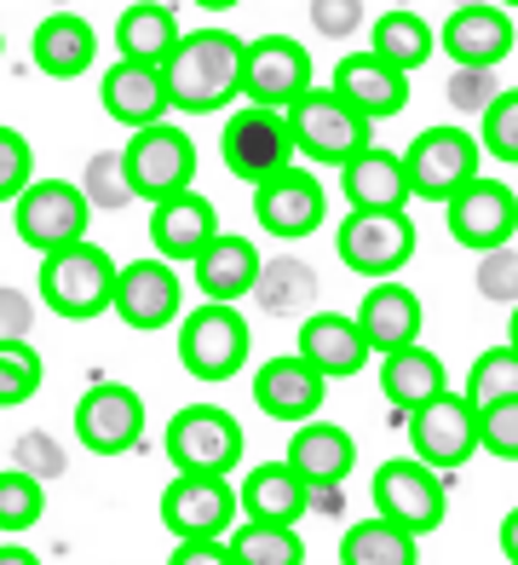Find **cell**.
Wrapping results in <instances>:
<instances>
[{
  "mask_svg": "<svg viewBox=\"0 0 518 565\" xmlns=\"http://www.w3.org/2000/svg\"><path fill=\"white\" fill-rule=\"evenodd\" d=\"M242 35L230 30H191L179 35L168 58V93L185 116H214L242 93Z\"/></svg>",
  "mask_w": 518,
  "mask_h": 565,
  "instance_id": "1",
  "label": "cell"
},
{
  "mask_svg": "<svg viewBox=\"0 0 518 565\" xmlns=\"http://www.w3.org/2000/svg\"><path fill=\"white\" fill-rule=\"evenodd\" d=\"M116 295V260L98 243L75 237L64 248L41 254V306L58 318H98Z\"/></svg>",
  "mask_w": 518,
  "mask_h": 565,
  "instance_id": "2",
  "label": "cell"
},
{
  "mask_svg": "<svg viewBox=\"0 0 518 565\" xmlns=\"http://www.w3.org/2000/svg\"><path fill=\"white\" fill-rule=\"evenodd\" d=\"M282 116H289L294 150H300V157H311L317 168H346L357 150L369 145V134H375V121L363 116V110H352L334 87H311V93H300Z\"/></svg>",
  "mask_w": 518,
  "mask_h": 565,
  "instance_id": "3",
  "label": "cell"
},
{
  "mask_svg": "<svg viewBox=\"0 0 518 565\" xmlns=\"http://www.w3.org/2000/svg\"><path fill=\"white\" fill-rule=\"evenodd\" d=\"M248 318L230 312V300H207L196 312L179 318V364L196 381H230L248 364Z\"/></svg>",
  "mask_w": 518,
  "mask_h": 565,
  "instance_id": "4",
  "label": "cell"
},
{
  "mask_svg": "<svg viewBox=\"0 0 518 565\" xmlns=\"http://www.w3.org/2000/svg\"><path fill=\"white\" fill-rule=\"evenodd\" d=\"M121 173H127V191L144 196V202L191 191V179H196V139L185 134V127H168V121L133 127V145L121 150Z\"/></svg>",
  "mask_w": 518,
  "mask_h": 565,
  "instance_id": "5",
  "label": "cell"
},
{
  "mask_svg": "<svg viewBox=\"0 0 518 565\" xmlns=\"http://www.w3.org/2000/svg\"><path fill=\"white\" fill-rule=\"evenodd\" d=\"M369 497H375V513H380V520H392V525H403V531H414V536L438 531V525H444V513H450L444 473L427 468L421 456H392V461H380Z\"/></svg>",
  "mask_w": 518,
  "mask_h": 565,
  "instance_id": "6",
  "label": "cell"
},
{
  "mask_svg": "<svg viewBox=\"0 0 518 565\" xmlns=\"http://www.w3.org/2000/svg\"><path fill=\"white\" fill-rule=\"evenodd\" d=\"M409 445L438 473H455L478 456V404L466 393H432L427 404L409 409Z\"/></svg>",
  "mask_w": 518,
  "mask_h": 565,
  "instance_id": "7",
  "label": "cell"
},
{
  "mask_svg": "<svg viewBox=\"0 0 518 565\" xmlns=\"http://www.w3.org/2000/svg\"><path fill=\"white\" fill-rule=\"evenodd\" d=\"M219 157L225 168L259 185V179H271L294 162V134H289V116L271 110V105H242L230 110L225 127H219Z\"/></svg>",
  "mask_w": 518,
  "mask_h": 565,
  "instance_id": "8",
  "label": "cell"
},
{
  "mask_svg": "<svg viewBox=\"0 0 518 565\" xmlns=\"http://www.w3.org/2000/svg\"><path fill=\"white\" fill-rule=\"evenodd\" d=\"M12 220H18V237L35 254H52V248L75 243V237H87L93 202L75 179H30L12 202Z\"/></svg>",
  "mask_w": 518,
  "mask_h": 565,
  "instance_id": "9",
  "label": "cell"
},
{
  "mask_svg": "<svg viewBox=\"0 0 518 565\" xmlns=\"http://www.w3.org/2000/svg\"><path fill=\"white\" fill-rule=\"evenodd\" d=\"M334 248L357 277H398L414 254V220L403 209H352V220H341Z\"/></svg>",
  "mask_w": 518,
  "mask_h": 565,
  "instance_id": "10",
  "label": "cell"
},
{
  "mask_svg": "<svg viewBox=\"0 0 518 565\" xmlns=\"http://www.w3.org/2000/svg\"><path fill=\"white\" fill-rule=\"evenodd\" d=\"M168 456L179 473H230L242 461V422L219 404H185L168 422Z\"/></svg>",
  "mask_w": 518,
  "mask_h": 565,
  "instance_id": "11",
  "label": "cell"
},
{
  "mask_svg": "<svg viewBox=\"0 0 518 565\" xmlns=\"http://www.w3.org/2000/svg\"><path fill=\"white\" fill-rule=\"evenodd\" d=\"M242 513V497L230 473H173L162 491V525L179 543H202V536H225Z\"/></svg>",
  "mask_w": 518,
  "mask_h": 565,
  "instance_id": "12",
  "label": "cell"
},
{
  "mask_svg": "<svg viewBox=\"0 0 518 565\" xmlns=\"http://www.w3.org/2000/svg\"><path fill=\"white\" fill-rule=\"evenodd\" d=\"M484 150L466 127H427L414 134L409 157H403V173H409V196H427V202H450L466 179L478 173Z\"/></svg>",
  "mask_w": 518,
  "mask_h": 565,
  "instance_id": "13",
  "label": "cell"
},
{
  "mask_svg": "<svg viewBox=\"0 0 518 565\" xmlns=\"http://www.w3.org/2000/svg\"><path fill=\"white\" fill-rule=\"evenodd\" d=\"M110 312L127 329H168L179 312H185V282H179L173 260H133V266H116V295H110Z\"/></svg>",
  "mask_w": 518,
  "mask_h": 565,
  "instance_id": "14",
  "label": "cell"
},
{
  "mask_svg": "<svg viewBox=\"0 0 518 565\" xmlns=\"http://www.w3.org/2000/svg\"><path fill=\"white\" fill-rule=\"evenodd\" d=\"M444 209H450V237L473 254L512 243V231H518V191L501 185V179H484V173L466 179Z\"/></svg>",
  "mask_w": 518,
  "mask_h": 565,
  "instance_id": "15",
  "label": "cell"
},
{
  "mask_svg": "<svg viewBox=\"0 0 518 565\" xmlns=\"http://www.w3.org/2000/svg\"><path fill=\"white\" fill-rule=\"evenodd\" d=\"M75 439L93 456H121L144 439V398L121 381H98L75 404Z\"/></svg>",
  "mask_w": 518,
  "mask_h": 565,
  "instance_id": "16",
  "label": "cell"
},
{
  "mask_svg": "<svg viewBox=\"0 0 518 565\" xmlns=\"http://www.w3.org/2000/svg\"><path fill=\"white\" fill-rule=\"evenodd\" d=\"M328 214V191H323V179L317 173H305V168H282L271 179H259L253 185V220L271 231V237H311V231L323 225Z\"/></svg>",
  "mask_w": 518,
  "mask_h": 565,
  "instance_id": "17",
  "label": "cell"
},
{
  "mask_svg": "<svg viewBox=\"0 0 518 565\" xmlns=\"http://www.w3.org/2000/svg\"><path fill=\"white\" fill-rule=\"evenodd\" d=\"M242 93L248 105L289 110L300 93H311V53L289 35H259L242 46Z\"/></svg>",
  "mask_w": 518,
  "mask_h": 565,
  "instance_id": "18",
  "label": "cell"
},
{
  "mask_svg": "<svg viewBox=\"0 0 518 565\" xmlns=\"http://www.w3.org/2000/svg\"><path fill=\"white\" fill-rule=\"evenodd\" d=\"M214 237H219V214L202 191H173L162 202H150V243H155L162 260L191 266Z\"/></svg>",
  "mask_w": 518,
  "mask_h": 565,
  "instance_id": "19",
  "label": "cell"
},
{
  "mask_svg": "<svg viewBox=\"0 0 518 565\" xmlns=\"http://www.w3.org/2000/svg\"><path fill=\"white\" fill-rule=\"evenodd\" d=\"M104 93V116L121 121V127H150L173 110V93H168V64H144V58H121L110 64V75L98 82Z\"/></svg>",
  "mask_w": 518,
  "mask_h": 565,
  "instance_id": "20",
  "label": "cell"
},
{
  "mask_svg": "<svg viewBox=\"0 0 518 565\" xmlns=\"http://www.w3.org/2000/svg\"><path fill=\"white\" fill-rule=\"evenodd\" d=\"M323 393H328V375H317L305 358H266L253 370V404L266 409L271 422H311L323 409Z\"/></svg>",
  "mask_w": 518,
  "mask_h": 565,
  "instance_id": "21",
  "label": "cell"
},
{
  "mask_svg": "<svg viewBox=\"0 0 518 565\" xmlns=\"http://www.w3.org/2000/svg\"><path fill=\"white\" fill-rule=\"evenodd\" d=\"M289 468L305 479V491H341V479L357 468V439L341 422H300L294 439H289Z\"/></svg>",
  "mask_w": 518,
  "mask_h": 565,
  "instance_id": "22",
  "label": "cell"
},
{
  "mask_svg": "<svg viewBox=\"0 0 518 565\" xmlns=\"http://www.w3.org/2000/svg\"><path fill=\"white\" fill-rule=\"evenodd\" d=\"M438 46L455 64H484L496 70L512 53V18L496 0H473V7H450V23L438 30Z\"/></svg>",
  "mask_w": 518,
  "mask_h": 565,
  "instance_id": "23",
  "label": "cell"
},
{
  "mask_svg": "<svg viewBox=\"0 0 518 565\" xmlns=\"http://www.w3.org/2000/svg\"><path fill=\"white\" fill-rule=\"evenodd\" d=\"M328 87L341 93L352 110L369 116V121H386V116H398L409 105V75L392 70L386 58H375V53H346L341 64H334Z\"/></svg>",
  "mask_w": 518,
  "mask_h": 565,
  "instance_id": "24",
  "label": "cell"
},
{
  "mask_svg": "<svg viewBox=\"0 0 518 565\" xmlns=\"http://www.w3.org/2000/svg\"><path fill=\"white\" fill-rule=\"evenodd\" d=\"M352 318L363 329V341H369V352H398L409 341H421V323H427L414 289H403V282H392V277H380Z\"/></svg>",
  "mask_w": 518,
  "mask_h": 565,
  "instance_id": "25",
  "label": "cell"
},
{
  "mask_svg": "<svg viewBox=\"0 0 518 565\" xmlns=\"http://www.w3.org/2000/svg\"><path fill=\"white\" fill-rule=\"evenodd\" d=\"M300 358L334 381V375H357L369 364V341H363L357 318H346V312H311L300 323Z\"/></svg>",
  "mask_w": 518,
  "mask_h": 565,
  "instance_id": "26",
  "label": "cell"
},
{
  "mask_svg": "<svg viewBox=\"0 0 518 565\" xmlns=\"http://www.w3.org/2000/svg\"><path fill=\"white\" fill-rule=\"evenodd\" d=\"M191 266H196V282H202L207 300H230V306H237L242 295H253L266 254H259L248 237H237V231H219V237L207 243Z\"/></svg>",
  "mask_w": 518,
  "mask_h": 565,
  "instance_id": "27",
  "label": "cell"
},
{
  "mask_svg": "<svg viewBox=\"0 0 518 565\" xmlns=\"http://www.w3.org/2000/svg\"><path fill=\"white\" fill-rule=\"evenodd\" d=\"M30 53H35L41 75L75 82V75H87V64H93V53H98V35H93V23H87V18H75V12H52V18H41V23H35Z\"/></svg>",
  "mask_w": 518,
  "mask_h": 565,
  "instance_id": "28",
  "label": "cell"
},
{
  "mask_svg": "<svg viewBox=\"0 0 518 565\" xmlns=\"http://www.w3.org/2000/svg\"><path fill=\"white\" fill-rule=\"evenodd\" d=\"M341 191L352 209H403L409 202V173H403V157L392 150H375L363 145L357 157L341 168Z\"/></svg>",
  "mask_w": 518,
  "mask_h": 565,
  "instance_id": "29",
  "label": "cell"
},
{
  "mask_svg": "<svg viewBox=\"0 0 518 565\" xmlns=\"http://www.w3.org/2000/svg\"><path fill=\"white\" fill-rule=\"evenodd\" d=\"M237 497L248 508V520H277V525H300L305 508H311L305 479L289 468V461H266V468H253Z\"/></svg>",
  "mask_w": 518,
  "mask_h": 565,
  "instance_id": "30",
  "label": "cell"
},
{
  "mask_svg": "<svg viewBox=\"0 0 518 565\" xmlns=\"http://www.w3.org/2000/svg\"><path fill=\"white\" fill-rule=\"evenodd\" d=\"M444 387H450V381H444V358L427 352L421 341H409L398 352H380V393L392 398L403 416L414 404H427L432 393H444Z\"/></svg>",
  "mask_w": 518,
  "mask_h": 565,
  "instance_id": "31",
  "label": "cell"
},
{
  "mask_svg": "<svg viewBox=\"0 0 518 565\" xmlns=\"http://www.w3.org/2000/svg\"><path fill=\"white\" fill-rule=\"evenodd\" d=\"M179 35L185 30H179V18L162 7V0H133V7L121 12V23H116L121 58H144V64H168Z\"/></svg>",
  "mask_w": 518,
  "mask_h": 565,
  "instance_id": "32",
  "label": "cell"
},
{
  "mask_svg": "<svg viewBox=\"0 0 518 565\" xmlns=\"http://www.w3.org/2000/svg\"><path fill=\"white\" fill-rule=\"evenodd\" d=\"M341 565H421V536L375 513L341 536Z\"/></svg>",
  "mask_w": 518,
  "mask_h": 565,
  "instance_id": "33",
  "label": "cell"
},
{
  "mask_svg": "<svg viewBox=\"0 0 518 565\" xmlns=\"http://www.w3.org/2000/svg\"><path fill=\"white\" fill-rule=\"evenodd\" d=\"M432 46H438V30L421 18V12H380L375 18V35H369V53L375 58H386L392 70H421L427 58H432Z\"/></svg>",
  "mask_w": 518,
  "mask_h": 565,
  "instance_id": "34",
  "label": "cell"
},
{
  "mask_svg": "<svg viewBox=\"0 0 518 565\" xmlns=\"http://www.w3.org/2000/svg\"><path fill=\"white\" fill-rule=\"evenodd\" d=\"M253 300L266 306L271 318H289V312H311L317 306V271L294 254H282V260H266L259 266V282H253Z\"/></svg>",
  "mask_w": 518,
  "mask_h": 565,
  "instance_id": "35",
  "label": "cell"
},
{
  "mask_svg": "<svg viewBox=\"0 0 518 565\" xmlns=\"http://www.w3.org/2000/svg\"><path fill=\"white\" fill-rule=\"evenodd\" d=\"M230 554L237 565H305V543L294 525H277V520H248L230 536Z\"/></svg>",
  "mask_w": 518,
  "mask_h": 565,
  "instance_id": "36",
  "label": "cell"
},
{
  "mask_svg": "<svg viewBox=\"0 0 518 565\" xmlns=\"http://www.w3.org/2000/svg\"><path fill=\"white\" fill-rule=\"evenodd\" d=\"M466 398L478 409L484 404H501L518 398V347H489L473 358V375H466Z\"/></svg>",
  "mask_w": 518,
  "mask_h": 565,
  "instance_id": "37",
  "label": "cell"
},
{
  "mask_svg": "<svg viewBox=\"0 0 518 565\" xmlns=\"http://www.w3.org/2000/svg\"><path fill=\"white\" fill-rule=\"evenodd\" d=\"M41 352L30 341H0V409H18L41 393Z\"/></svg>",
  "mask_w": 518,
  "mask_h": 565,
  "instance_id": "38",
  "label": "cell"
},
{
  "mask_svg": "<svg viewBox=\"0 0 518 565\" xmlns=\"http://www.w3.org/2000/svg\"><path fill=\"white\" fill-rule=\"evenodd\" d=\"M46 513V491L30 468H7L0 473V531H30L35 520Z\"/></svg>",
  "mask_w": 518,
  "mask_h": 565,
  "instance_id": "39",
  "label": "cell"
},
{
  "mask_svg": "<svg viewBox=\"0 0 518 565\" xmlns=\"http://www.w3.org/2000/svg\"><path fill=\"white\" fill-rule=\"evenodd\" d=\"M478 150H484V157H496V162H512V168H518V87H501V93L484 105Z\"/></svg>",
  "mask_w": 518,
  "mask_h": 565,
  "instance_id": "40",
  "label": "cell"
},
{
  "mask_svg": "<svg viewBox=\"0 0 518 565\" xmlns=\"http://www.w3.org/2000/svg\"><path fill=\"white\" fill-rule=\"evenodd\" d=\"M82 191H87L93 209H127V202H133V191H127V173H121V150H98V157L87 162Z\"/></svg>",
  "mask_w": 518,
  "mask_h": 565,
  "instance_id": "41",
  "label": "cell"
},
{
  "mask_svg": "<svg viewBox=\"0 0 518 565\" xmlns=\"http://www.w3.org/2000/svg\"><path fill=\"white\" fill-rule=\"evenodd\" d=\"M478 450H489L496 461H518V398L478 409Z\"/></svg>",
  "mask_w": 518,
  "mask_h": 565,
  "instance_id": "42",
  "label": "cell"
},
{
  "mask_svg": "<svg viewBox=\"0 0 518 565\" xmlns=\"http://www.w3.org/2000/svg\"><path fill=\"white\" fill-rule=\"evenodd\" d=\"M35 179V150L18 127H0V202H18V191Z\"/></svg>",
  "mask_w": 518,
  "mask_h": 565,
  "instance_id": "43",
  "label": "cell"
},
{
  "mask_svg": "<svg viewBox=\"0 0 518 565\" xmlns=\"http://www.w3.org/2000/svg\"><path fill=\"white\" fill-rule=\"evenodd\" d=\"M478 295L484 300H518V254L507 243L478 254Z\"/></svg>",
  "mask_w": 518,
  "mask_h": 565,
  "instance_id": "44",
  "label": "cell"
},
{
  "mask_svg": "<svg viewBox=\"0 0 518 565\" xmlns=\"http://www.w3.org/2000/svg\"><path fill=\"white\" fill-rule=\"evenodd\" d=\"M501 93V82H496V70H484V64H455V75H450V105L455 110H478L484 116V105Z\"/></svg>",
  "mask_w": 518,
  "mask_h": 565,
  "instance_id": "45",
  "label": "cell"
},
{
  "mask_svg": "<svg viewBox=\"0 0 518 565\" xmlns=\"http://www.w3.org/2000/svg\"><path fill=\"white\" fill-rule=\"evenodd\" d=\"M311 30L323 41H346L363 30V0H311Z\"/></svg>",
  "mask_w": 518,
  "mask_h": 565,
  "instance_id": "46",
  "label": "cell"
},
{
  "mask_svg": "<svg viewBox=\"0 0 518 565\" xmlns=\"http://www.w3.org/2000/svg\"><path fill=\"white\" fill-rule=\"evenodd\" d=\"M35 300L23 295V289H0V341H30V329H35Z\"/></svg>",
  "mask_w": 518,
  "mask_h": 565,
  "instance_id": "47",
  "label": "cell"
},
{
  "mask_svg": "<svg viewBox=\"0 0 518 565\" xmlns=\"http://www.w3.org/2000/svg\"><path fill=\"white\" fill-rule=\"evenodd\" d=\"M168 565H237V554H230V543H219V536H202V543H179Z\"/></svg>",
  "mask_w": 518,
  "mask_h": 565,
  "instance_id": "48",
  "label": "cell"
},
{
  "mask_svg": "<svg viewBox=\"0 0 518 565\" xmlns=\"http://www.w3.org/2000/svg\"><path fill=\"white\" fill-rule=\"evenodd\" d=\"M18 456H23V468H41V473H58L64 468V456H58V445H52L46 433H30V439L18 445Z\"/></svg>",
  "mask_w": 518,
  "mask_h": 565,
  "instance_id": "49",
  "label": "cell"
},
{
  "mask_svg": "<svg viewBox=\"0 0 518 565\" xmlns=\"http://www.w3.org/2000/svg\"><path fill=\"white\" fill-rule=\"evenodd\" d=\"M501 554L518 565V508L507 513V520H501Z\"/></svg>",
  "mask_w": 518,
  "mask_h": 565,
  "instance_id": "50",
  "label": "cell"
},
{
  "mask_svg": "<svg viewBox=\"0 0 518 565\" xmlns=\"http://www.w3.org/2000/svg\"><path fill=\"white\" fill-rule=\"evenodd\" d=\"M0 565H41V559L23 548V543H0Z\"/></svg>",
  "mask_w": 518,
  "mask_h": 565,
  "instance_id": "51",
  "label": "cell"
},
{
  "mask_svg": "<svg viewBox=\"0 0 518 565\" xmlns=\"http://www.w3.org/2000/svg\"><path fill=\"white\" fill-rule=\"evenodd\" d=\"M196 7H202V12H230L237 0H196Z\"/></svg>",
  "mask_w": 518,
  "mask_h": 565,
  "instance_id": "52",
  "label": "cell"
},
{
  "mask_svg": "<svg viewBox=\"0 0 518 565\" xmlns=\"http://www.w3.org/2000/svg\"><path fill=\"white\" fill-rule=\"evenodd\" d=\"M507 347H518V300H512V323H507Z\"/></svg>",
  "mask_w": 518,
  "mask_h": 565,
  "instance_id": "53",
  "label": "cell"
},
{
  "mask_svg": "<svg viewBox=\"0 0 518 565\" xmlns=\"http://www.w3.org/2000/svg\"><path fill=\"white\" fill-rule=\"evenodd\" d=\"M450 7H473V0H450Z\"/></svg>",
  "mask_w": 518,
  "mask_h": 565,
  "instance_id": "54",
  "label": "cell"
},
{
  "mask_svg": "<svg viewBox=\"0 0 518 565\" xmlns=\"http://www.w3.org/2000/svg\"><path fill=\"white\" fill-rule=\"evenodd\" d=\"M496 7H518V0H496Z\"/></svg>",
  "mask_w": 518,
  "mask_h": 565,
  "instance_id": "55",
  "label": "cell"
}]
</instances>
